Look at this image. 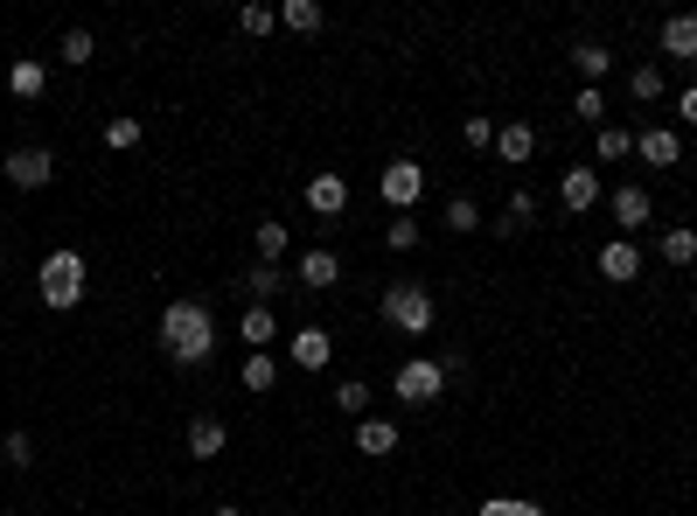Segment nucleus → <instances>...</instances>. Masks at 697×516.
Masks as SVG:
<instances>
[{"label":"nucleus","mask_w":697,"mask_h":516,"mask_svg":"<svg viewBox=\"0 0 697 516\" xmlns=\"http://www.w3.org/2000/svg\"><path fill=\"white\" fill-rule=\"evenodd\" d=\"M496 153H502L509 168H524L530 153H537V126H524V119H516V126H496Z\"/></svg>","instance_id":"a211bd4d"},{"label":"nucleus","mask_w":697,"mask_h":516,"mask_svg":"<svg viewBox=\"0 0 697 516\" xmlns=\"http://www.w3.org/2000/svg\"><path fill=\"white\" fill-rule=\"evenodd\" d=\"M0 516H21V509H0Z\"/></svg>","instance_id":"a19ab883"},{"label":"nucleus","mask_w":697,"mask_h":516,"mask_svg":"<svg viewBox=\"0 0 697 516\" xmlns=\"http://www.w3.org/2000/svg\"><path fill=\"white\" fill-rule=\"evenodd\" d=\"M663 258H669L677 272L697 266V230H690V224H684V230H663Z\"/></svg>","instance_id":"bb28decb"},{"label":"nucleus","mask_w":697,"mask_h":516,"mask_svg":"<svg viewBox=\"0 0 697 516\" xmlns=\"http://www.w3.org/2000/svg\"><path fill=\"white\" fill-rule=\"evenodd\" d=\"M537 224V196L530 189H509V202H502V217L496 224H488V230H496V238H524V230Z\"/></svg>","instance_id":"4468645a"},{"label":"nucleus","mask_w":697,"mask_h":516,"mask_svg":"<svg viewBox=\"0 0 697 516\" xmlns=\"http://www.w3.org/2000/svg\"><path fill=\"white\" fill-rule=\"evenodd\" d=\"M0 175H8L14 189H49V182H57V153H49V147H14L8 161H0Z\"/></svg>","instance_id":"423d86ee"},{"label":"nucleus","mask_w":697,"mask_h":516,"mask_svg":"<svg viewBox=\"0 0 697 516\" xmlns=\"http://www.w3.org/2000/svg\"><path fill=\"white\" fill-rule=\"evenodd\" d=\"M593 153H600V161H628V153H635V133H628V126H600Z\"/></svg>","instance_id":"cd10ccee"},{"label":"nucleus","mask_w":697,"mask_h":516,"mask_svg":"<svg viewBox=\"0 0 697 516\" xmlns=\"http://www.w3.org/2000/svg\"><path fill=\"white\" fill-rule=\"evenodd\" d=\"M287 287H293V272H279V266H251V272H245V294H251V307H272Z\"/></svg>","instance_id":"6ab92c4d"},{"label":"nucleus","mask_w":697,"mask_h":516,"mask_svg":"<svg viewBox=\"0 0 697 516\" xmlns=\"http://www.w3.org/2000/svg\"><path fill=\"white\" fill-rule=\"evenodd\" d=\"M384 321H391L398 335H426L432 328V294L419 287V279H391V287H384Z\"/></svg>","instance_id":"20e7f679"},{"label":"nucleus","mask_w":697,"mask_h":516,"mask_svg":"<svg viewBox=\"0 0 697 516\" xmlns=\"http://www.w3.org/2000/svg\"><path fill=\"white\" fill-rule=\"evenodd\" d=\"M663 57H697V14H669L663 21Z\"/></svg>","instance_id":"4be33fe9"},{"label":"nucleus","mask_w":697,"mask_h":516,"mask_svg":"<svg viewBox=\"0 0 697 516\" xmlns=\"http://www.w3.org/2000/svg\"><path fill=\"white\" fill-rule=\"evenodd\" d=\"M84 287H91V266H84V251H49L42 258V272H36V294H42V307H57V315H70L77 300H84Z\"/></svg>","instance_id":"f03ea898"},{"label":"nucleus","mask_w":697,"mask_h":516,"mask_svg":"<svg viewBox=\"0 0 697 516\" xmlns=\"http://www.w3.org/2000/svg\"><path fill=\"white\" fill-rule=\"evenodd\" d=\"M677 112H684V126H697V85L684 91V106H677Z\"/></svg>","instance_id":"58836bf2"},{"label":"nucleus","mask_w":697,"mask_h":516,"mask_svg":"<svg viewBox=\"0 0 697 516\" xmlns=\"http://www.w3.org/2000/svg\"><path fill=\"white\" fill-rule=\"evenodd\" d=\"M377 196H384V202H391V210H398V217H411V202H419V196H426V168H419V161H411V153H398V161H391V168H384V175H377Z\"/></svg>","instance_id":"39448f33"},{"label":"nucleus","mask_w":697,"mask_h":516,"mask_svg":"<svg viewBox=\"0 0 697 516\" xmlns=\"http://www.w3.org/2000/svg\"><path fill=\"white\" fill-rule=\"evenodd\" d=\"M572 119L607 126V98H600V85H579V91H572Z\"/></svg>","instance_id":"c85d7f7f"},{"label":"nucleus","mask_w":697,"mask_h":516,"mask_svg":"<svg viewBox=\"0 0 697 516\" xmlns=\"http://www.w3.org/2000/svg\"><path fill=\"white\" fill-rule=\"evenodd\" d=\"M475 516H545V503H530V496H488Z\"/></svg>","instance_id":"c756f323"},{"label":"nucleus","mask_w":697,"mask_h":516,"mask_svg":"<svg viewBox=\"0 0 697 516\" xmlns=\"http://www.w3.org/2000/svg\"><path fill=\"white\" fill-rule=\"evenodd\" d=\"M140 133H147V126H140V119H126V112H119V119L106 126V147H112V153H133V147H140Z\"/></svg>","instance_id":"473e14b6"},{"label":"nucleus","mask_w":697,"mask_h":516,"mask_svg":"<svg viewBox=\"0 0 697 516\" xmlns=\"http://www.w3.org/2000/svg\"><path fill=\"white\" fill-rule=\"evenodd\" d=\"M356 454H364V460L398 454V426L391 419H356Z\"/></svg>","instance_id":"f3484780"},{"label":"nucleus","mask_w":697,"mask_h":516,"mask_svg":"<svg viewBox=\"0 0 697 516\" xmlns=\"http://www.w3.org/2000/svg\"><path fill=\"white\" fill-rule=\"evenodd\" d=\"M210 516H245V509H238V503H223V509H210Z\"/></svg>","instance_id":"ea45409f"},{"label":"nucleus","mask_w":697,"mask_h":516,"mask_svg":"<svg viewBox=\"0 0 697 516\" xmlns=\"http://www.w3.org/2000/svg\"><path fill=\"white\" fill-rule=\"evenodd\" d=\"M335 364V335L328 328H293V370H328Z\"/></svg>","instance_id":"9d476101"},{"label":"nucleus","mask_w":697,"mask_h":516,"mask_svg":"<svg viewBox=\"0 0 697 516\" xmlns=\"http://www.w3.org/2000/svg\"><path fill=\"white\" fill-rule=\"evenodd\" d=\"M0 266H8V258H0Z\"/></svg>","instance_id":"79ce46f5"},{"label":"nucleus","mask_w":697,"mask_h":516,"mask_svg":"<svg viewBox=\"0 0 697 516\" xmlns=\"http://www.w3.org/2000/svg\"><path fill=\"white\" fill-rule=\"evenodd\" d=\"M182 447H189V460H217V454L230 447V433H223V419H210V411H202V419H189Z\"/></svg>","instance_id":"f8f14e48"},{"label":"nucleus","mask_w":697,"mask_h":516,"mask_svg":"<svg viewBox=\"0 0 697 516\" xmlns=\"http://www.w3.org/2000/svg\"><path fill=\"white\" fill-rule=\"evenodd\" d=\"M460 140H468L475 153H488V147H496V119H481V112H468V119H460Z\"/></svg>","instance_id":"f704fd0d"},{"label":"nucleus","mask_w":697,"mask_h":516,"mask_svg":"<svg viewBox=\"0 0 697 516\" xmlns=\"http://www.w3.org/2000/svg\"><path fill=\"white\" fill-rule=\"evenodd\" d=\"M307 210L315 217H342L349 210V182L342 175H315V182H307Z\"/></svg>","instance_id":"dca6fc26"},{"label":"nucleus","mask_w":697,"mask_h":516,"mask_svg":"<svg viewBox=\"0 0 697 516\" xmlns=\"http://www.w3.org/2000/svg\"><path fill=\"white\" fill-rule=\"evenodd\" d=\"M8 91L21 98V106H36V98L49 91V63H36V57H14V63H8Z\"/></svg>","instance_id":"2eb2a0df"},{"label":"nucleus","mask_w":697,"mask_h":516,"mask_svg":"<svg viewBox=\"0 0 697 516\" xmlns=\"http://www.w3.org/2000/svg\"><path fill=\"white\" fill-rule=\"evenodd\" d=\"M447 370L454 364H440V356H405L398 377H391V398L398 405H432V398L447 391Z\"/></svg>","instance_id":"7ed1b4c3"},{"label":"nucleus","mask_w":697,"mask_h":516,"mask_svg":"<svg viewBox=\"0 0 697 516\" xmlns=\"http://www.w3.org/2000/svg\"><path fill=\"white\" fill-rule=\"evenodd\" d=\"M272 384H279V364H272L266 349H251V364H245V391H272Z\"/></svg>","instance_id":"7c9ffc66"},{"label":"nucleus","mask_w":697,"mask_h":516,"mask_svg":"<svg viewBox=\"0 0 697 516\" xmlns=\"http://www.w3.org/2000/svg\"><path fill=\"white\" fill-rule=\"evenodd\" d=\"M328 398H335V411H342V419H370V384H364V377H342Z\"/></svg>","instance_id":"b1692460"},{"label":"nucleus","mask_w":697,"mask_h":516,"mask_svg":"<svg viewBox=\"0 0 697 516\" xmlns=\"http://www.w3.org/2000/svg\"><path fill=\"white\" fill-rule=\"evenodd\" d=\"M210 349H217L210 307H202V300H168L161 307V356H168V364L196 370V364H210Z\"/></svg>","instance_id":"f257e3e1"},{"label":"nucleus","mask_w":697,"mask_h":516,"mask_svg":"<svg viewBox=\"0 0 697 516\" xmlns=\"http://www.w3.org/2000/svg\"><path fill=\"white\" fill-rule=\"evenodd\" d=\"M447 230H454V238H468V230H481V210H475V196H454V202H447Z\"/></svg>","instance_id":"2f4dec72"},{"label":"nucleus","mask_w":697,"mask_h":516,"mask_svg":"<svg viewBox=\"0 0 697 516\" xmlns=\"http://www.w3.org/2000/svg\"><path fill=\"white\" fill-rule=\"evenodd\" d=\"M91 57H98V36L91 29H70L63 36V63H91Z\"/></svg>","instance_id":"e433bc0d"},{"label":"nucleus","mask_w":697,"mask_h":516,"mask_svg":"<svg viewBox=\"0 0 697 516\" xmlns=\"http://www.w3.org/2000/svg\"><path fill=\"white\" fill-rule=\"evenodd\" d=\"M558 202H565V217H586L593 202H600V168H565Z\"/></svg>","instance_id":"6e6552de"},{"label":"nucleus","mask_w":697,"mask_h":516,"mask_svg":"<svg viewBox=\"0 0 697 516\" xmlns=\"http://www.w3.org/2000/svg\"><path fill=\"white\" fill-rule=\"evenodd\" d=\"M607 210H614V224H621V238H635V230L656 217V202H649V189H641V182H621V189L607 196Z\"/></svg>","instance_id":"0eeeda50"},{"label":"nucleus","mask_w":697,"mask_h":516,"mask_svg":"<svg viewBox=\"0 0 697 516\" xmlns=\"http://www.w3.org/2000/svg\"><path fill=\"white\" fill-rule=\"evenodd\" d=\"M0 460H8L14 475H21V468H36V440H29V433H8V440H0Z\"/></svg>","instance_id":"72a5a7b5"},{"label":"nucleus","mask_w":697,"mask_h":516,"mask_svg":"<svg viewBox=\"0 0 697 516\" xmlns=\"http://www.w3.org/2000/svg\"><path fill=\"white\" fill-rule=\"evenodd\" d=\"M238 29L245 36H272L279 29V8H238Z\"/></svg>","instance_id":"c9c22d12"},{"label":"nucleus","mask_w":697,"mask_h":516,"mask_svg":"<svg viewBox=\"0 0 697 516\" xmlns=\"http://www.w3.org/2000/svg\"><path fill=\"white\" fill-rule=\"evenodd\" d=\"M238 335L251 349H272V335H279V321H272V307H245V321H238Z\"/></svg>","instance_id":"a878e982"},{"label":"nucleus","mask_w":697,"mask_h":516,"mask_svg":"<svg viewBox=\"0 0 697 516\" xmlns=\"http://www.w3.org/2000/svg\"><path fill=\"white\" fill-rule=\"evenodd\" d=\"M600 279H614V287L641 279V251H635V238H614V245H600Z\"/></svg>","instance_id":"9b49d317"},{"label":"nucleus","mask_w":697,"mask_h":516,"mask_svg":"<svg viewBox=\"0 0 697 516\" xmlns=\"http://www.w3.org/2000/svg\"><path fill=\"white\" fill-rule=\"evenodd\" d=\"M384 245H391V251H411V245H419V224H411V217L384 224Z\"/></svg>","instance_id":"4c0bfd02"},{"label":"nucleus","mask_w":697,"mask_h":516,"mask_svg":"<svg viewBox=\"0 0 697 516\" xmlns=\"http://www.w3.org/2000/svg\"><path fill=\"white\" fill-rule=\"evenodd\" d=\"M635 153H641L649 168H677V161H684V140L669 133V126H649V133H635Z\"/></svg>","instance_id":"ddd939ff"},{"label":"nucleus","mask_w":697,"mask_h":516,"mask_svg":"<svg viewBox=\"0 0 697 516\" xmlns=\"http://www.w3.org/2000/svg\"><path fill=\"white\" fill-rule=\"evenodd\" d=\"M663 85H669V77H663V63H635V70H628V98H641V106H656V98H663Z\"/></svg>","instance_id":"393cba45"},{"label":"nucleus","mask_w":697,"mask_h":516,"mask_svg":"<svg viewBox=\"0 0 697 516\" xmlns=\"http://www.w3.org/2000/svg\"><path fill=\"white\" fill-rule=\"evenodd\" d=\"M572 70L586 77V85H600V77H614V49L607 42H579L572 49Z\"/></svg>","instance_id":"5701e85b"},{"label":"nucleus","mask_w":697,"mask_h":516,"mask_svg":"<svg viewBox=\"0 0 697 516\" xmlns=\"http://www.w3.org/2000/svg\"><path fill=\"white\" fill-rule=\"evenodd\" d=\"M321 21H328L321 0H279V29H293V36H321Z\"/></svg>","instance_id":"aec40b11"},{"label":"nucleus","mask_w":697,"mask_h":516,"mask_svg":"<svg viewBox=\"0 0 697 516\" xmlns=\"http://www.w3.org/2000/svg\"><path fill=\"white\" fill-rule=\"evenodd\" d=\"M293 279H300V287H307V294H328V287H335V279H342V258H335L328 245H315V251H300V266H293Z\"/></svg>","instance_id":"1a4fd4ad"},{"label":"nucleus","mask_w":697,"mask_h":516,"mask_svg":"<svg viewBox=\"0 0 697 516\" xmlns=\"http://www.w3.org/2000/svg\"><path fill=\"white\" fill-rule=\"evenodd\" d=\"M251 245H258V266H279V258H287V251H293V230L266 217V224H258V230H251Z\"/></svg>","instance_id":"412c9836"}]
</instances>
